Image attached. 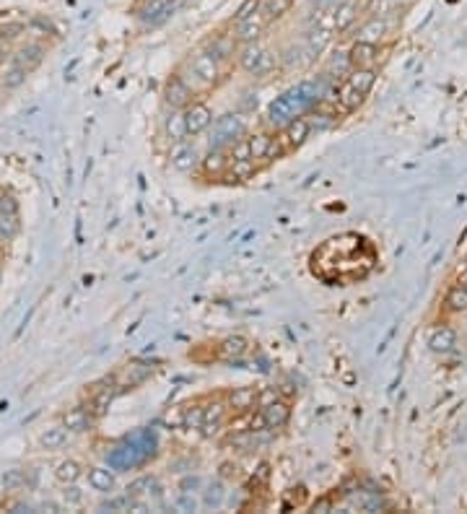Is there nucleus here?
<instances>
[{
	"label": "nucleus",
	"instance_id": "1",
	"mask_svg": "<svg viewBox=\"0 0 467 514\" xmlns=\"http://www.w3.org/2000/svg\"><path fill=\"white\" fill-rule=\"evenodd\" d=\"M376 265V249L366 237L346 231L338 237L325 239L311 252V273L325 284H353L366 278Z\"/></svg>",
	"mask_w": 467,
	"mask_h": 514
},
{
	"label": "nucleus",
	"instance_id": "2",
	"mask_svg": "<svg viewBox=\"0 0 467 514\" xmlns=\"http://www.w3.org/2000/svg\"><path fill=\"white\" fill-rule=\"evenodd\" d=\"M322 94H325L322 78H306V81L291 86L288 91H283L278 99L270 101V107H267V112H265L267 125H270V128H278V130L286 128L291 119L302 117L304 112L311 110V107L322 99Z\"/></svg>",
	"mask_w": 467,
	"mask_h": 514
},
{
	"label": "nucleus",
	"instance_id": "3",
	"mask_svg": "<svg viewBox=\"0 0 467 514\" xmlns=\"http://www.w3.org/2000/svg\"><path fill=\"white\" fill-rule=\"evenodd\" d=\"M154 447H156L154 434L138 432V434H133L122 447L112 450L110 455H107V462H110V468H117V470L138 468V465H143V462L154 455Z\"/></svg>",
	"mask_w": 467,
	"mask_h": 514
},
{
	"label": "nucleus",
	"instance_id": "4",
	"mask_svg": "<svg viewBox=\"0 0 467 514\" xmlns=\"http://www.w3.org/2000/svg\"><path fill=\"white\" fill-rule=\"evenodd\" d=\"M221 73H223V55H221V50L213 45V50H205V52H198L193 57V63H190V75L184 78L187 86L193 89V91H205V89H211L213 83L218 81Z\"/></svg>",
	"mask_w": 467,
	"mask_h": 514
},
{
	"label": "nucleus",
	"instance_id": "5",
	"mask_svg": "<svg viewBox=\"0 0 467 514\" xmlns=\"http://www.w3.org/2000/svg\"><path fill=\"white\" fill-rule=\"evenodd\" d=\"M374 83H376V71H374V68H353V71L346 75L343 86L338 89L340 107H343L346 112L358 110V107L366 101L369 91L374 89Z\"/></svg>",
	"mask_w": 467,
	"mask_h": 514
},
{
	"label": "nucleus",
	"instance_id": "6",
	"mask_svg": "<svg viewBox=\"0 0 467 514\" xmlns=\"http://www.w3.org/2000/svg\"><path fill=\"white\" fill-rule=\"evenodd\" d=\"M244 133H247V122L242 115H223V117L216 119V125H213V133H211V148H221V151H226L231 148L237 140L244 138Z\"/></svg>",
	"mask_w": 467,
	"mask_h": 514
},
{
	"label": "nucleus",
	"instance_id": "7",
	"mask_svg": "<svg viewBox=\"0 0 467 514\" xmlns=\"http://www.w3.org/2000/svg\"><path fill=\"white\" fill-rule=\"evenodd\" d=\"M239 65L252 75H267L275 68V57L270 50H265L257 42H247L239 52Z\"/></svg>",
	"mask_w": 467,
	"mask_h": 514
},
{
	"label": "nucleus",
	"instance_id": "8",
	"mask_svg": "<svg viewBox=\"0 0 467 514\" xmlns=\"http://www.w3.org/2000/svg\"><path fill=\"white\" fill-rule=\"evenodd\" d=\"M283 133H281V146H283V151L288 154V151H293V148H299L306 143V138L311 135V122L304 117H296L291 119L286 128H281Z\"/></svg>",
	"mask_w": 467,
	"mask_h": 514
},
{
	"label": "nucleus",
	"instance_id": "9",
	"mask_svg": "<svg viewBox=\"0 0 467 514\" xmlns=\"http://www.w3.org/2000/svg\"><path fill=\"white\" fill-rule=\"evenodd\" d=\"M184 122H187V133L190 135H200L213 125V112L208 104H187L184 107Z\"/></svg>",
	"mask_w": 467,
	"mask_h": 514
},
{
	"label": "nucleus",
	"instance_id": "10",
	"mask_svg": "<svg viewBox=\"0 0 467 514\" xmlns=\"http://www.w3.org/2000/svg\"><path fill=\"white\" fill-rule=\"evenodd\" d=\"M169 159H172V166H175L177 172H193L195 166L200 164V154H198L195 143H190V140H179V143H175Z\"/></svg>",
	"mask_w": 467,
	"mask_h": 514
},
{
	"label": "nucleus",
	"instance_id": "11",
	"mask_svg": "<svg viewBox=\"0 0 467 514\" xmlns=\"http://www.w3.org/2000/svg\"><path fill=\"white\" fill-rule=\"evenodd\" d=\"M267 27V16H265V10L260 8L255 10V13H249L247 19H242L237 21V39L239 42H257V37L265 31Z\"/></svg>",
	"mask_w": 467,
	"mask_h": 514
},
{
	"label": "nucleus",
	"instance_id": "12",
	"mask_svg": "<svg viewBox=\"0 0 467 514\" xmlns=\"http://www.w3.org/2000/svg\"><path fill=\"white\" fill-rule=\"evenodd\" d=\"M193 96L195 91L187 86L182 75H172L164 86V101L166 104H172V107H187V104H193Z\"/></svg>",
	"mask_w": 467,
	"mask_h": 514
},
{
	"label": "nucleus",
	"instance_id": "13",
	"mask_svg": "<svg viewBox=\"0 0 467 514\" xmlns=\"http://www.w3.org/2000/svg\"><path fill=\"white\" fill-rule=\"evenodd\" d=\"M260 416H262V423H265L267 429H281V426H286L288 418H291V408H288L283 400L275 397V400L262 405Z\"/></svg>",
	"mask_w": 467,
	"mask_h": 514
},
{
	"label": "nucleus",
	"instance_id": "14",
	"mask_svg": "<svg viewBox=\"0 0 467 514\" xmlns=\"http://www.w3.org/2000/svg\"><path fill=\"white\" fill-rule=\"evenodd\" d=\"M348 57L353 68H374L376 60H379V45L356 39V45L348 50Z\"/></svg>",
	"mask_w": 467,
	"mask_h": 514
},
{
	"label": "nucleus",
	"instance_id": "15",
	"mask_svg": "<svg viewBox=\"0 0 467 514\" xmlns=\"http://www.w3.org/2000/svg\"><path fill=\"white\" fill-rule=\"evenodd\" d=\"M454 346H457V332L452 330L449 325H439V328H433V330L429 332V348L433 351V353H452L454 351Z\"/></svg>",
	"mask_w": 467,
	"mask_h": 514
},
{
	"label": "nucleus",
	"instance_id": "16",
	"mask_svg": "<svg viewBox=\"0 0 467 514\" xmlns=\"http://www.w3.org/2000/svg\"><path fill=\"white\" fill-rule=\"evenodd\" d=\"M156 367L151 361H143V358H135V361H130L125 372H122V387H135L140 382H146L148 376L154 374Z\"/></svg>",
	"mask_w": 467,
	"mask_h": 514
},
{
	"label": "nucleus",
	"instance_id": "17",
	"mask_svg": "<svg viewBox=\"0 0 467 514\" xmlns=\"http://www.w3.org/2000/svg\"><path fill=\"white\" fill-rule=\"evenodd\" d=\"M223 418H226V405H223V403H211L208 408H205V411H202V423H200L202 434H205V436L216 434L221 429Z\"/></svg>",
	"mask_w": 467,
	"mask_h": 514
},
{
	"label": "nucleus",
	"instance_id": "18",
	"mask_svg": "<svg viewBox=\"0 0 467 514\" xmlns=\"http://www.w3.org/2000/svg\"><path fill=\"white\" fill-rule=\"evenodd\" d=\"M356 19H358V3L356 0H346V3L335 6V34L348 31Z\"/></svg>",
	"mask_w": 467,
	"mask_h": 514
},
{
	"label": "nucleus",
	"instance_id": "19",
	"mask_svg": "<svg viewBox=\"0 0 467 514\" xmlns=\"http://www.w3.org/2000/svg\"><path fill=\"white\" fill-rule=\"evenodd\" d=\"M387 34V21L385 16H371V19L358 29V39L361 42H371V45H379Z\"/></svg>",
	"mask_w": 467,
	"mask_h": 514
},
{
	"label": "nucleus",
	"instance_id": "20",
	"mask_svg": "<svg viewBox=\"0 0 467 514\" xmlns=\"http://www.w3.org/2000/svg\"><path fill=\"white\" fill-rule=\"evenodd\" d=\"M255 172H257L255 159H229V166H226V175L234 182H247V179L255 177Z\"/></svg>",
	"mask_w": 467,
	"mask_h": 514
},
{
	"label": "nucleus",
	"instance_id": "21",
	"mask_svg": "<svg viewBox=\"0 0 467 514\" xmlns=\"http://www.w3.org/2000/svg\"><path fill=\"white\" fill-rule=\"evenodd\" d=\"M172 10H175V3H172V0H148L146 6H143V10H140V21L156 24V21L166 19Z\"/></svg>",
	"mask_w": 467,
	"mask_h": 514
},
{
	"label": "nucleus",
	"instance_id": "22",
	"mask_svg": "<svg viewBox=\"0 0 467 514\" xmlns=\"http://www.w3.org/2000/svg\"><path fill=\"white\" fill-rule=\"evenodd\" d=\"M89 486L99 494H112L117 480H114V473L110 468H91L89 470Z\"/></svg>",
	"mask_w": 467,
	"mask_h": 514
},
{
	"label": "nucleus",
	"instance_id": "23",
	"mask_svg": "<svg viewBox=\"0 0 467 514\" xmlns=\"http://www.w3.org/2000/svg\"><path fill=\"white\" fill-rule=\"evenodd\" d=\"M332 29H325L320 24H314V29L309 31V37H306V50H309V55H322L325 52V47L330 45L332 39Z\"/></svg>",
	"mask_w": 467,
	"mask_h": 514
},
{
	"label": "nucleus",
	"instance_id": "24",
	"mask_svg": "<svg viewBox=\"0 0 467 514\" xmlns=\"http://www.w3.org/2000/svg\"><path fill=\"white\" fill-rule=\"evenodd\" d=\"M91 423H94L91 408H89V411H86V408H73V411L63 418V426L68 432H86V429H91Z\"/></svg>",
	"mask_w": 467,
	"mask_h": 514
},
{
	"label": "nucleus",
	"instance_id": "25",
	"mask_svg": "<svg viewBox=\"0 0 467 514\" xmlns=\"http://www.w3.org/2000/svg\"><path fill=\"white\" fill-rule=\"evenodd\" d=\"M247 338H242V335H231L226 338L223 343L218 346V356L226 358V361H234V358H242L247 353Z\"/></svg>",
	"mask_w": 467,
	"mask_h": 514
},
{
	"label": "nucleus",
	"instance_id": "26",
	"mask_svg": "<svg viewBox=\"0 0 467 514\" xmlns=\"http://www.w3.org/2000/svg\"><path fill=\"white\" fill-rule=\"evenodd\" d=\"M128 496H135V499H140V496H161V486H158V480L154 476H143L130 483Z\"/></svg>",
	"mask_w": 467,
	"mask_h": 514
},
{
	"label": "nucleus",
	"instance_id": "27",
	"mask_svg": "<svg viewBox=\"0 0 467 514\" xmlns=\"http://www.w3.org/2000/svg\"><path fill=\"white\" fill-rule=\"evenodd\" d=\"M226 166H229V154L221 148H211V154L202 159L205 175H226Z\"/></svg>",
	"mask_w": 467,
	"mask_h": 514
},
{
	"label": "nucleus",
	"instance_id": "28",
	"mask_svg": "<svg viewBox=\"0 0 467 514\" xmlns=\"http://www.w3.org/2000/svg\"><path fill=\"white\" fill-rule=\"evenodd\" d=\"M42 57H45L42 45H27V47H21L19 50V55H16L13 63L21 65L24 71H31V68H37V65L42 63Z\"/></svg>",
	"mask_w": 467,
	"mask_h": 514
},
{
	"label": "nucleus",
	"instance_id": "29",
	"mask_svg": "<svg viewBox=\"0 0 467 514\" xmlns=\"http://www.w3.org/2000/svg\"><path fill=\"white\" fill-rule=\"evenodd\" d=\"M257 403V390L255 387H237L229 395V405L234 411H249Z\"/></svg>",
	"mask_w": 467,
	"mask_h": 514
},
{
	"label": "nucleus",
	"instance_id": "30",
	"mask_svg": "<svg viewBox=\"0 0 467 514\" xmlns=\"http://www.w3.org/2000/svg\"><path fill=\"white\" fill-rule=\"evenodd\" d=\"M166 135H169V143H179V140H187V122H184V112H177L169 117L166 122Z\"/></svg>",
	"mask_w": 467,
	"mask_h": 514
},
{
	"label": "nucleus",
	"instance_id": "31",
	"mask_svg": "<svg viewBox=\"0 0 467 514\" xmlns=\"http://www.w3.org/2000/svg\"><path fill=\"white\" fill-rule=\"evenodd\" d=\"M444 302H447V309H452V312H467V286L454 284L447 291Z\"/></svg>",
	"mask_w": 467,
	"mask_h": 514
},
{
	"label": "nucleus",
	"instance_id": "32",
	"mask_svg": "<svg viewBox=\"0 0 467 514\" xmlns=\"http://www.w3.org/2000/svg\"><path fill=\"white\" fill-rule=\"evenodd\" d=\"M81 473L83 470L75 460H63V462L55 468V478L60 480V483H75V480L81 478Z\"/></svg>",
	"mask_w": 467,
	"mask_h": 514
},
{
	"label": "nucleus",
	"instance_id": "33",
	"mask_svg": "<svg viewBox=\"0 0 467 514\" xmlns=\"http://www.w3.org/2000/svg\"><path fill=\"white\" fill-rule=\"evenodd\" d=\"M27 73L29 71H24V68H21V65H10L8 71H6V73H3V78H0V86H3V89H6V91H13V89H19L21 83L27 81Z\"/></svg>",
	"mask_w": 467,
	"mask_h": 514
},
{
	"label": "nucleus",
	"instance_id": "34",
	"mask_svg": "<svg viewBox=\"0 0 467 514\" xmlns=\"http://www.w3.org/2000/svg\"><path fill=\"white\" fill-rule=\"evenodd\" d=\"M223 496H226L223 483H221V480H213V483H208L205 494H202V504L208 506V509H218V506L223 504Z\"/></svg>",
	"mask_w": 467,
	"mask_h": 514
},
{
	"label": "nucleus",
	"instance_id": "35",
	"mask_svg": "<svg viewBox=\"0 0 467 514\" xmlns=\"http://www.w3.org/2000/svg\"><path fill=\"white\" fill-rule=\"evenodd\" d=\"M39 441H42V447H47V450H57V447H63L65 441H68V429H65V426L47 429Z\"/></svg>",
	"mask_w": 467,
	"mask_h": 514
},
{
	"label": "nucleus",
	"instance_id": "36",
	"mask_svg": "<svg viewBox=\"0 0 467 514\" xmlns=\"http://www.w3.org/2000/svg\"><path fill=\"white\" fill-rule=\"evenodd\" d=\"M112 400H114V387H99V392H96V397H94L91 403V413L104 416L107 408L112 405Z\"/></svg>",
	"mask_w": 467,
	"mask_h": 514
},
{
	"label": "nucleus",
	"instance_id": "37",
	"mask_svg": "<svg viewBox=\"0 0 467 514\" xmlns=\"http://www.w3.org/2000/svg\"><path fill=\"white\" fill-rule=\"evenodd\" d=\"M293 0H267L265 6H262V10H265L267 21L273 19H281V16H286L288 10H291Z\"/></svg>",
	"mask_w": 467,
	"mask_h": 514
},
{
	"label": "nucleus",
	"instance_id": "38",
	"mask_svg": "<svg viewBox=\"0 0 467 514\" xmlns=\"http://www.w3.org/2000/svg\"><path fill=\"white\" fill-rule=\"evenodd\" d=\"M353 68L350 65V57L348 52H332L330 57V65H327V71L330 73H338V75H348V71Z\"/></svg>",
	"mask_w": 467,
	"mask_h": 514
},
{
	"label": "nucleus",
	"instance_id": "39",
	"mask_svg": "<svg viewBox=\"0 0 467 514\" xmlns=\"http://www.w3.org/2000/svg\"><path fill=\"white\" fill-rule=\"evenodd\" d=\"M175 506L179 509V512H195V509H198V499H195L190 491H182V494L177 496Z\"/></svg>",
	"mask_w": 467,
	"mask_h": 514
},
{
	"label": "nucleus",
	"instance_id": "40",
	"mask_svg": "<svg viewBox=\"0 0 467 514\" xmlns=\"http://www.w3.org/2000/svg\"><path fill=\"white\" fill-rule=\"evenodd\" d=\"M262 3H265V0H244V3L239 6V10H237V21L247 19L249 13H255V10H260V8H262Z\"/></svg>",
	"mask_w": 467,
	"mask_h": 514
},
{
	"label": "nucleus",
	"instance_id": "41",
	"mask_svg": "<svg viewBox=\"0 0 467 514\" xmlns=\"http://www.w3.org/2000/svg\"><path fill=\"white\" fill-rule=\"evenodd\" d=\"M81 499H83V494L73 486V483H65V501H68V504H81Z\"/></svg>",
	"mask_w": 467,
	"mask_h": 514
},
{
	"label": "nucleus",
	"instance_id": "42",
	"mask_svg": "<svg viewBox=\"0 0 467 514\" xmlns=\"http://www.w3.org/2000/svg\"><path fill=\"white\" fill-rule=\"evenodd\" d=\"M387 10H390V0H371V6H369L371 16H385Z\"/></svg>",
	"mask_w": 467,
	"mask_h": 514
},
{
	"label": "nucleus",
	"instance_id": "43",
	"mask_svg": "<svg viewBox=\"0 0 467 514\" xmlns=\"http://www.w3.org/2000/svg\"><path fill=\"white\" fill-rule=\"evenodd\" d=\"M198 486H200V478H184V483H182L184 491H190V494H193Z\"/></svg>",
	"mask_w": 467,
	"mask_h": 514
},
{
	"label": "nucleus",
	"instance_id": "44",
	"mask_svg": "<svg viewBox=\"0 0 467 514\" xmlns=\"http://www.w3.org/2000/svg\"><path fill=\"white\" fill-rule=\"evenodd\" d=\"M6 205H8V203H6V198H3V195H0V211H3V208H6Z\"/></svg>",
	"mask_w": 467,
	"mask_h": 514
}]
</instances>
